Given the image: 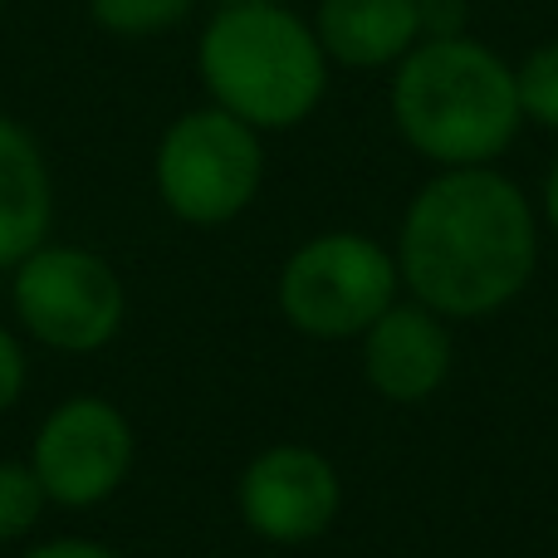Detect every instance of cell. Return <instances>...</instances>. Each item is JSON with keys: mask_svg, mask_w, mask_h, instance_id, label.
I'll list each match as a JSON object with an SVG mask.
<instances>
[{"mask_svg": "<svg viewBox=\"0 0 558 558\" xmlns=\"http://www.w3.org/2000/svg\"><path fill=\"white\" fill-rule=\"evenodd\" d=\"M137 436L123 407H113L98 392L64 397L39 422L29 441V471L39 475L49 505L59 510H98L113 500L133 475Z\"/></svg>", "mask_w": 558, "mask_h": 558, "instance_id": "obj_7", "label": "cell"}, {"mask_svg": "<svg viewBox=\"0 0 558 558\" xmlns=\"http://www.w3.org/2000/svg\"><path fill=\"white\" fill-rule=\"evenodd\" d=\"M397 133L436 167H490L524 123L514 69L495 49L436 35L402 59L392 84Z\"/></svg>", "mask_w": 558, "mask_h": 558, "instance_id": "obj_2", "label": "cell"}, {"mask_svg": "<svg viewBox=\"0 0 558 558\" xmlns=\"http://www.w3.org/2000/svg\"><path fill=\"white\" fill-rule=\"evenodd\" d=\"M49 495L29 461H0V544H20L35 534Z\"/></svg>", "mask_w": 558, "mask_h": 558, "instance_id": "obj_12", "label": "cell"}, {"mask_svg": "<svg viewBox=\"0 0 558 558\" xmlns=\"http://www.w3.org/2000/svg\"><path fill=\"white\" fill-rule=\"evenodd\" d=\"M20 558H123V554L108 549V544H98V539H74V534H64V539L35 544V549L20 554Z\"/></svg>", "mask_w": 558, "mask_h": 558, "instance_id": "obj_16", "label": "cell"}, {"mask_svg": "<svg viewBox=\"0 0 558 558\" xmlns=\"http://www.w3.org/2000/svg\"><path fill=\"white\" fill-rule=\"evenodd\" d=\"M94 5V20L113 35H157V29L177 25V20L192 10V0H88Z\"/></svg>", "mask_w": 558, "mask_h": 558, "instance_id": "obj_14", "label": "cell"}, {"mask_svg": "<svg viewBox=\"0 0 558 558\" xmlns=\"http://www.w3.org/2000/svg\"><path fill=\"white\" fill-rule=\"evenodd\" d=\"M363 377L383 402L392 407H422L446 387L456 367L451 328L436 308L416 299H397L392 308L377 314V324L357 338Z\"/></svg>", "mask_w": 558, "mask_h": 558, "instance_id": "obj_9", "label": "cell"}, {"mask_svg": "<svg viewBox=\"0 0 558 558\" xmlns=\"http://www.w3.org/2000/svg\"><path fill=\"white\" fill-rule=\"evenodd\" d=\"M202 78L241 123L294 128L324 98V45L279 0L226 5L202 35Z\"/></svg>", "mask_w": 558, "mask_h": 558, "instance_id": "obj_3", "label": "cell"}, {"mask_svg": "<svg viewBox=\"0 0 558 558\" xmlns=\"http://www.w3.org/2000/svg\"><path fill=\"white\" fill-rule=\"evenodd\" d=\"M10 304L35 343L54 353H98L123 333L128 289L104 255L45 241L15 265Z\"/></svg>", "mask_w": 558, "mask_h": 558, "instance_id": "obj_6", "label": "cell"}, {"mask_svg": "<svg viewBox=\"0 0 558 558\" xmlns=\"http://www.w3.org/2000/svg\"><path fill=\"white\" fill-rule=\"evenodd\" d=\"M265 153L251 123L226 108H196L157 147V196L186 226H226L255 202Z\"/></svg>", "mask_w": 558, "mask_h": 558, "instance_id": "obj_5", "label": "cell"}, {"mask_svg": "<svg viewBox=\"0 0 558 558\" xmlns=\"http://www.w3.org/2000/svg\"><path fill=\"white\" fill-rule=\"evenodd\" d=\"M397 255L373 235L328 231L304 241L279 270V314L314 343H353L397 304Z\"/></svg>", "mask_w": 558, "mask_h": 558, "instance_id": "obj_4", "label": "cell"}, {"mask_svg": "<svg viewBox=\"0 0 558 558\" xmlns=\"http://www.w3.org/2000/svg\"><path fill=\"white\" fill-rule=\"evenodd\" d=\"M539 221L510 177L446 167L412 196L397 231V275L416 304L451 318H490L530 289Z\"/></svg>", "mask_w": 558, "mask_h": 558, "instance_id": "obj_1", "label": "cell"}, {"mask_svg": "<svg viewBox=\"0 0 558 558\" xmlns=\"http://www.w3.org/2000/svg\"><path fill=\"white\" fill-rule=\"evenodd\" d=\"M54 221V182L39 143L20 123L0 118V270L35 255Z\"/></svg>", "mask_w": 558, "mask_h": 558, "instance_id": "obj_10", "label": "cell"}, {"mask_svg": "<svg viewBox=\"0 0 558 558\" xmlns=\"http://www.w3.org/2000/svg\"><path fill=\"white\" fill-rule=\"evenodd\" d=\"M226 5H241V0H226Z\"/></svg>", "mask_w": 558, "mask_h": 558, "instance_id": "obj_18", "label": "cell"}, {"mask_svg": "<svg viewBox=\"0 0 558 558\" xmlns=\"http://www.w3.org/2000/svg\"><path fill=\"white\" fill-rule=\"evenodd\" d=\"M426 25L422 0H324L318 5V45L338 64L383 69L416 49Z\"/></svg>", "mask_w": 558, "mask_h": 558, "instance_id": "obj_11", "label": "cell"}, {"mask_svg": "<svg viewBox=\"0 0 558 558\" xmlns=\"http://www.w3.org/2000/svg\"><path fill=\"white\" fill-rule=\"evenodd\" d=\"M235 510L255 539L299 549L333 530L343 510V481L324 451L304 441H279L245 461L235 481Z\"/></svg>", "mask_w": 558, "mask_h": 558, "instance_id": "obj_8", "label": "cell"}, {"mask_svg": "<svg viewBox=\"0 0 558 558\" xmlns=\"http://www.w3.org/2000/svg\"><path fill=\"white\" fill-rule=\"evenodd\" d=\"M0 5H5V0H0Z\"/></svg>", "mask_w": 558, "mask_h": 558, "instance_id": "obj_19", "label": "cell"}, {"mask_svg": "<svg viewBox=\"0 0 558 558\" xmlns=\"http://www.w3.org/2000/svg\"><path fill=\"white\" fill-rule=\"evenodd\" d=\"M544 221H549L558 235V162L549 167V177H544Z\"/></svg>", "mask_w": 558, "mask_h": 558, "instance_id": "obj_17", "label": "cell"}, {"mask_svg": "<svg viewBox=\"0 0 558 558\" xmlns=\"http://www.w3.org/2000/svg\"><path fill=\"white\" fill-rule=\"evenodd\" d=\"M25 377H29L25 348H20V338L10 333L5 324H0V416H5L10 407L25 397Z\"/></svg>", "mask_w": 558, "mask_h": 558, "instance_id": "obj_15", "label": "cell"}, {"mask_svg": "<svg viewBox=\"0 0 558 558\" xmlns=\"http://www.w3.org/2000/svg\"><path fill=\"white\" fill-rule=\"evenodd\" d=\"M514 88H520V108L524 118H534L539 128H554L558 133V39L539 45L514 74Z\"/></svg>", "mask_w": 558, "mask_h": 558, "instance_id": "obj_13", "label": "cell"}]
</instances>
